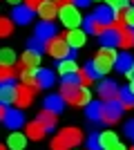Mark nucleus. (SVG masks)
Wrapping results in <instances>:
<instances>
[{
    "label": "nucleus",
    "mask_w": 134,
    "mask_h": 150,
    "mask_svg": "<svg viewBox=\"0 0 134 150\" xmlns=\"http://www.w3.org/2000/svg\"><path fill=\"white\" fill-rule=\"evenodd\" d=\"M116 61H119V54H116L114 47H101V52L92 61L96 76H105L112 67H116Z\"/></svg>",
    "instance_id": "f257e3e1"
},
{
    "label": "nucleus",
    "mask_w": 134,
    "mask_h": 150,
    "mask_svg": "<svg viewBox=\"0 0 134 150\" xmlns=\"http://www.w3.org/2000/svg\"><path fill=\"white\" fill-rule=\"evenodd\" d=\"M45 52H47L51 58H56V61L76 58V50H72V47H69V43L65 40V36H56V38H51V40H47Z\"/></svg>",
    "instance_id": "f03ea898"
},
{
    "label": "nucleus",
    "mask_w": 134,
    "mask_h": 150,
    "mask_svg": "<svg viewBox=\"0 0 134 150\" xmlns=\"http://www.w3.org/2000/svg\"><path fill=\"white\" fill-rule=\"evenodd\" d=\"M58 18H60V23H63L67 29H78V25H81V23H85V18L81 16V11H78V7L74 5V2L60 7Z\"/></svg>",
    "instance_id": "7ed1b4c3"
},
{
    "label": "nucleus",
    "mask_w": 134,
    "mask_h": 150,
    "mask_svg": "<svg viewBox=\"0 0 134 150\" xmlns=\"http://www.w3.org/2000/svg\"><path fill=\"white\" fill-rule=\"evenodd\" d=\"M0 121H2L9 130H18L20 125H25V117H22V112H20L18 108H16V110H9L7 105L0 108Z\"/></svg>",
    "instance_id": "20e7f679"
},
{
    "label": "nucleus",
    "mask_w": 134,
    "mask_h": 150,
    "mask_svg": "<svg viewBox=\"0 0 134 150\" xmlns=\"http://www.w3.org/2000/svg\"><path fill=\"white\" fill-rule=\"evenodd\" d=\"M121 114H123V105L119 101H103V123L105 125H112L116 121H121Z\"/></svg>",
    "instance_id": "39448f33"
},
{
    "label": "nucleus",
    "mask_w": 134,
    "mask_h": 150,
    "mask_svg": "<svg viewBox=\"0 0 134 150\" xmlns=\"http://www.w3.org/2000/svg\"><path fill=\"white\" fill-rule=\"evenodd\" d=\"M98 96H101V101H119V96H121V88L116 85L114 81H103L101 85H98Z\"/></svg>",
    "instance_id": "423d86ee"
},
{
    "label": "nucleus",
    "mask_w": 134,
    "mask_h": 150,
    "mask_svg": "<svg viewBox=\"0 0 134 150\" xmlns=\"http://www.w3.org/2000/svg\"><path fill=\"white\" fill-rule=\"evenodd\" d=\"M40 65V52L36 50H27L22 56H20V65H18V72H22V69H29V72H34V69H38Z\"/></svg>",
    "instance_id": "0eeeda50"
},
{
    "label": "nucleus",
    "mask_w": 134,
    "mask_h": 150,
    "mask_svg": "<svg viewBox=\"0 0 134 150\" xmlns=\"http://www.w3.org/2000/svg\"><path fill=\"white\" fill-rule=\"evenodd\" d=\"M58 137H60L65 144L69 146V150H74L81 141H83V132L78 130V128H65V130L58 132Z\"/></svg>",
    "instance_id": "6e6552de"
},
{
    "label": "nucleus",
    "mask_w": 134,
    "mask_h": 150,
    "mask_svg": "<svg viewBox=\"0 0 134 150\" xmlns=\"http://www.w3.org/2000/svg\"><path fill=\"white\" fill-rule=\"evenodd\" d=\"M34 20V9L27 5H18L13 7V23L16 25H29Z\"/></svg>",
    "instance_id": "1a4fd4ad"
},
{
    "label": "nucleus",
    "mask_w": 134,
    "mask_h": 150,
    "mask_svg": "<svg viewBox=\"0 0 134 150\" xmlns=\"http://www.w3.org/2000/svg\"><path fill=\"white\" fill-rule=\"evenodd\" d=\"M67 105V101L63 99V94H49V96H45V110H49L54 114H60Z\"/></svg>",
    "instance_id": "9d476101"
},
{
    "label": "nucleus",
    "mask_w": 134,
    "mask_h": 150,
    "mask_svg": "<svg viewBox=\"0 0 134 150\" xmlns=\"http://www.w3.org/2000/svg\"><path fill=\"white\" fill-rule=\"evenodd\" d=\"M25 130H27V137L29 139H34V141H40V139H45V134H47V125L45 123H40L38 119L36 121H29V123L25 125Z\"/></svg>",
    "instance_id": "9b49d317"
},
{
    "label": "nucleus",
    "mask_w": 134,
    "mask_h": 150,
    "mask_svg": "<svg viewBox=\"0 0 134 150\" xmlns=\"http://www.w3.org/2000/svg\"><path fill=\"white\" fill-rule=\"evenodd\" d=\"M32 101H34V88L18 85V94H16V103H13V105L18 108V110H22V108L32 105Z\"/></svg>",
    "instance_id": "f8f14e48"
},
{
    "label": "nucleus",
    "mask_w": 134,
    "mask_h": 150,
    "mask_svg": "<svg viewBox=\"0 0 134 150\" xmlns=\"http://www.w3.org/2000/svg\"><path fill=\"white\" fill-rule=\"evenodd\" d=\"M94 16L98 20H101L103 25H107V27H112L119 20V16H116V9H112V7H96V11H94Z\"/></svg>",
    "instance_id": "ddd939ff"
},
{
    "label": "nucleus",
    "mask_w": 134,
    "mask_h": 150,
    "mask_svg": "<svg viewBox=\"0 0 134 150\" xmlns=\"http://www.w3.org/2000/svg\"><path fill=\"white\" fill-rule=\"evenodd\" d=\"M65 40L69 43L72 50H78V47H83L85 40H87V31H83V29H67Z\"/></svg>",
    "instance_id": "4468645a"
},
{
    "label": "nucleus",
    "mask_w": 134,
    "mask_h": 150,
    "mask_svg": "<svg viewBox=\"0 0 134 150\" xmlns=\"http://www.w3.org/2000/svg\"><path fill=\"white\" fill-rule=\"evenodd\" d=\"M107 29H109V27H107V25H103V23L96 18L94 13L85 18V31H87V34H94V36H103V34H105Z\"/></svg>",
    "instance_id": "2eb2a0df"
},
{
    "label": "nucleus",
    "mask_w": 134,
    "mask_h": 150,
    "mask_svg": "<svg viewBox=\"0 0 134 150\" xmlns=\"http://www.w3.org/2000/svg\"><path fill=\"white\" fill-rule=\"evenodd\" d=\"M16 94H18V85L16 83H2L0 85V101H2V105L16 103Z\"/></svg>",
    "instance_id": "dca6fc26"
},
{
    "label": "nucleus",
    "mask_w": 134,
    "mask_h": 150,
    "mask_svg": "<svg viewBox=\"0 0 134 150\" xmlns=\"http://www.w3.org/2000/svg\"><path fill=\"white\" fill-rule=\"evenodd\" d=\"M38 13H40V18H43L45 23H51V20H54L58 13H60V5L51 2V0H45V5L38 9Z\"/></svg>",
    "instance_id": "f3484780"
},
{
    "label": "nucleus",
    "mask_w": 134,
    "mask_h": 150,
    "mask_svg": "<svg viewBox=\"0 0 134 150\" xmlns=\"http://www.w3.org/2000/svg\"><path fill=\"white\" fill-rule=\"evenodd\" d=\"M85 114H87V121L92 123H103V101H92L87 108H85Z\"/></svg>",
    "instance_id": "a211bd4d"
},
{
    "label": "nucleus",
    "mask_w": 134,
    "mask_h": 150,
    "mask_svg": "<svg viewBox=\"0 0 134 150\" xmlns=\"http://www.w3.org/2000/svg\"><path fill=\"white\" fill-rule=\"evenodd\" d=\"M58 76H69V74H78L81 69L76 65V58H65V61H58V67H56Z\"/></svg>",
    "instance_id": "6ab92c4d"
},
{
    "label": "nucleus",
    "mask_w": 134,
    "mask_h": 150,
    "mask_svg": "<svg viewBox=\"0 0 134 150\" xmlns=\"http://www.w3.org/2000/svg\"><path fill=\"white\" fill-rule=\"evenodd\" d=\"M81 88H83L81 83H63V85H60V94H63V99L67 101V103H72V105H74V101H76Z\"/></svg>",
    "instance_id": "aec40b11"
},
{
    "label": "nucleus",
    "mask_w": 134,
    "mask_h": 150,
    "mask_svg": "<svg viewBox=\"0 0 134 150\" xmlns=\"http://www.w3.org/2000/svg\"><path fill=\"white\" fill-rule=\"evenodd\" d=\"M27 139H29V137L22 134V132H11L9 139H7V148H9V150H25Z\"/></svg>",
    "instance_id": "412c9836"
},
{
    "label": "nucleus",
    "mask_w": 134,
    "mask_h": 150,
    "mask_svg": "<svg viewBox=\"0 0 134 150\" xmlns=\"http://www.w3.org/2000/svg\"><path fill=\"white\" fill-rule=\"evenodd\" d=\"M36 36L38 38H43L45 43H47V40H51V38H56L58 34H56V27L51 25V23H40V25H36Z\"/></svg>",
    "instance_id": "4be33fe9"
},
{
    "label": "nucleus",
    "mask_w": 134,
    "mask_h": 150,
    "mask_svg": "<svg viewBox=\"0 0 134 150\" xmlns=\"http://www.w3.org/2000/svg\"><path fill=\"white\" fill-rule=\"evenodd\" d=\"M101 43H103V47H116V45H121V31L114 29V27H109L101 36Z\"/></svg>",
    "instance_id": "5701e85b"
},
{
    "label": "nucleus",
    "mask_w": 134,
    "mask_h": 150,
    "mask_svg": "<svg viewBox=\"0 0 134 150\" xmlns=\"http://www.w3.org/2000/svg\"><path fill=\"white\" fill-rule=\"evenodd\" d=\"M36 79H38V90L51 88V85H54V81H56V76H54V72H51V69H38V72H36Z\"/></svg>",
    "instance_id": "b1692460"
},
{
    "label": "nucleus",
    "mask_w": 134,
    "mask_h": 150,
    "mask_svg": "<svg viewBox=\"0 0 134 150\" xmlns=\"http://www.w3.org/2000/svg\"><path fill=\"white\" fill-rule=\"evenodd\" d=\"M132 67H134V58H132V54H128V52L119 54V61H116V72H121V74H128Z\"/></svg>",
    "instance_id": "393cba45"
},
{
    "label": "nucleus",
    "mask_w": 134,
    "mask_h": 150,
    "mask_svg": "<svg viewBox=\"0 0 134 150\" xmlns=\"http://www.w3.org/2000/svg\"><path fill=\"white\" fill-rule=\"evenodd\" d=\"M98 141H101L103 150H109L112 146L119 144V137H116V132H112V130H103V132H98Z\"/></svg>",
    "instance_id": "a878e982"
},
{
    "label": "nucleus",
    "mask_w": 134,
    "mask_h": 150,
    "mask_svg": "<svg viewBox=\"0 0 134 150\" xmlns=\"http://www.w3.org/2000/svg\"><path fill=\"white\" fill-rule=\"evenodd\" d=\"M119 103L123 105V110H132L134 108V92L128 88H121V96H119Z\"/></svg>",
    "instance_id": "bb28decb"
},
{
    "label": "nucleus",
    "mask_w": 134,
    "mask_h": 150,
    "mask_svg": "<svg viewBox=\"0 0 134 150\" xmlns=\"http://www.w3.org/2000/svg\"><path fill=\"white\" fill-rule=\"evenodd\" d=\"M16 76H18V67H13V65H0V81L2 83H13Z\"/></svg>",
    "instance_id": "cd10ccee"
},
{
    "label": "nucleus",
    "mask_w": 134,
    "mask_h": 150,
    "mask_svg": "<svg viewBox=\"0 0 134 150\" xmlns=\"http://www.w3.org/2000/svg\"><path fill=\"white\" fill-rule=\"evenodd\" d=\"M38 121L47 125V130H54L58 119H56V114H54V112H49V110H43V112L38 114Z\"/></svg>",
    "instance_id": "c85d7f7f"
},
{
    "label": "nucleus",
    "mask_w": 134,
    "mask_h": 150,
    "mask_svg": "<svg viewBox=\"0 0 134 150\" xmlns=\"http://www.w3.org/2000/svg\"><path fill=\"white\" fill-rule=\"evenodd\" d=\"M119 47H123V50H132L134 47V29L132 27L121 31V45H119Z\"/></svg>",
    "instance_id": "c756f323"
},
{
    "label": "nucleus",
    "mask_w": 134,
    "mask_h": 150,
    "mask_svg": "<svg viewBox=\"0 0 134 150\" xmlns=\"http://www.w3.org/2000/svg\"><path fill=\"white\" fill-rule=\"evenodd\" d=\"M13 61H16V52L13 50L5 47V50L0 52V63H2V65H13Z\"/></svg>",
    "instance_id": "7c9ffc66"
},
{
    "label": "nucleus",
    "mask_w": 134,
    "mask_h": 150,
    "mask_svg": "<svg viewBox=\"0 0 134 150\" xmlns=\"http://www.w3.org/2000/svg\"><path fill=\"white\" fill-rule=\"evenodd\" d=\"M87 150H103L101 148V141H98V132H92L87 139Z\"/></svg>",
    "instance_id": "2f4dec72"
},
{
    "label": "nucleus",
    "mask_w": 134,
    "mask_h": 150,
    "mask_svg": "<svg viewBox=\"0 0 134 150\" xmlns=\"http://www.w3.org/2000/svg\"><path fill=\"white\" fill-rule=\"evenodd\" d=\"M11 31H13L11 20H9V18H2V20H0V36H9Z\"/></svg>",
    "instance_id": "473e14b6"
},
{
    "label": "nucleus",
    "mask_w": 134,
    "mask_h": 150,
    "mask_svg": "<svg viewBox=\"0 0 134 150\" xmlns=\"http://www.w3.org/2000/svg\"><path fill=\"white\" fill-rule=\"evenodd\" d=\"M45 47H47V43H45L43 38H38V36H34L32 40H29V50H36V52H43Z\"/></svg>",
    "instance_id": "72a5a7b5"
},
{
    "label": "nucleus",
    "mask_w": 134,
    "mask_h": 150,
    "mask_svg": "<svg viewBox=\"0 0 134 150\" xmlns=\"http://www.w3.org/2000/svg\"><path fill=\"white\" fill-rule=\"evenodd\" d=\"M49 148H51V150H69V146H67V144L63 141V139H60V137L56 134V137L51 139V146H49Z\"/></svg>",
    "instance_id": "f704fd0d"
},
{
    "label": "nucleus",
    "mask_w": 134,
    "mask_h": 150,
    "mask_svg": "<svg viewBox=\"0 0 134 150\" xmlns=\"http://www.w3.org/2000/svg\"><path fill=\"white\" fill-rule=\"evenodd\" d=\"M123 20H125V25H128V27L134 29V7H128V9L123 11Z\"/></svg>",
    "instance_id": "c9c22d12"
},
{
    "label": "nucleus",
    "mask_w": 134,
    "mask_h": 150,
    "mask_svg": "<svg viewBox=\"0 0 134 150\" xmlns=\"http://www.w3.org/2000/svg\"><path fill=\"white\" fill-rule=\"evenodd\" d=\"M105 2H107V7H112V9L119 11V9H125V7H128L130 0H105Z\"/></svg>",
    "instance_id": "e433bc0d"
},
{
    "label": "nucleus",
    "mask_w": 134,
    "mask_h": 150,
    "mask_svg": "<svg viewBox=\"0 0 134 150\" xmlns=\"http://www.w3.org/2000/svg\"><path fill=\"white\" fill-rule=\"evenodd\" d=\"M25 5H27V7H32L34 11H36V9H40V7L45 5V0H25Z\"/></svg>",
    "instance_id": "4c0bfd02"
},
{
    "label": "nucleus",
    "mask_w": 134,
    "mask_h": 150,
    "mask_svg": "<svg viewBox=\"0 0 134 150\" xmlns=\"http://www.w3.org/2000/svg\"><path fill=\"white\" fill-rule=\"evenodd\" d=\"M125 134H128L130 139H134V119L128 121V125H125Z\"/></svg>",
    "instance_id": "58836bf2"
},
{
    "label": "nucleus",
    "mask_w": 134,
    "mask_h": 150,
    "mask_svg": "<svg viewBox=\"0 0 134 150\" xmlns=\"http://www.w3.org/2000/svg\"><path fill=\"white\" fill-rule=\"evenodd\" d=\"M89 2H92V0H74V5H76V7H87Z\"/></svg>",
    "instance_id": "ea45409f"
},
{
    "label": "nucleus",
    "mask_w": 134,
    "mask_h": 150,
    "mask_svg": "<svg viewBox=\"0 0 134 150\" xmlns=\"http://www.w3.org/2000/svg\"><path fill=\"white\" fill-rule=\"evenodd\" d=\"M109 150H130V148H125V146H123L121 141H119V144H116V146H112Z\"/></svg>",
    "instance_id": "a19ab883"
},
{
    "label": "nucleus",
    "mask_w": 134,
    "mask_h": 150,
    "mask_svg": "<svg viewBox=\"0 0 134 150\" xmlns=\"http://www.w3.org/2000/svg\"><path fill=\"white\" fill-rule=\"evenodd\" d=\"M51 2H56V5L63 7V5H69V2H74V0H51Z\"/></svg>",
    "instance_id": "79ce46f5"
},
{
    "label": "nucleus",
    "mask_w": 134,
    "mask_h": 150,
    "mask_svg": "<svg viewBox=\"0 0 134 150\" xmlns=\"http://www.w3.org/2000/svg\"><path fill=\"white\" fill-rule=\"evenodd\" d=\"M125 79H130V83H134V67H132V69H130L128 74H125Z\"/></svg>",
    "instance_id": "37998d69"
},
{
    "label": "nucleus",
    "mask_w": 134,
    "mask_h": 150,
    "mask_svg": "<svg viewBox=\"0 0 134 150\" xmlns=\"http://www.w3.org/2000/svg\"><path fill=\"white\" fill-rule=\"evenodd\" d=\"M7 2H9V5H16V7H18V2H20V0H7Z\"/></svg>",
    "instance_id": "c03bdc74"
},
{
    "label": "nucleus",
    "mask_w": 134,
    "mask_h": 150,
    "mask_svg": "<svg viewBox=\"0 0 134 150\" xmlns=\"http://www.w3.org/2000/svg\"><path fill=\"white\" fill-rule=\"evenodd\" d=\"M0 150H9V148H0Z\"/></svg>",
    "instance_id": "a18cd8bd"
},
{
    "label": "nucleus",
    "mask_w": 134,
    "mask_h": 150,
    "mask_svg": "<svg viewBox=\"0 0 134 150\" xmlns=\"http://www.w3.org/2000/svg\"><path fill=\"white\" fill-rule=\"evenodd\" d=\"M130 150H134V146H132V148H130Z\"/></svg>",
    "instance_id": "49530a36"
},
{
    "label": "nucleus",
    "mask_w": 134,
    "mask_h": 150,
    "mask_svg": "<svg viewBox=\"0 0 134 150\" xmlns=\"http://www.w3.org/2000/svg\"><path fill=\"white\" fill-rule=\"evenodd\" d=\"M92 2H96V0H92Z\"/></svg>",
    "instance_id": "de8ad7c7"
},
{
    "label": "nucleus",
    "mask_w": 134,
    "mask_h": 150,
    "mask_svg": "<svg viewBox=\"0 0 134 150\" xmlns=\"http://www.w3.org/2000/svg\"><path fill=\"white\" fill-rule=\"evenodd\" d=\"M132 2H134V0H132Z\"/></svg>",
    "instance_id": "09e8293b"
}]
</instances>
